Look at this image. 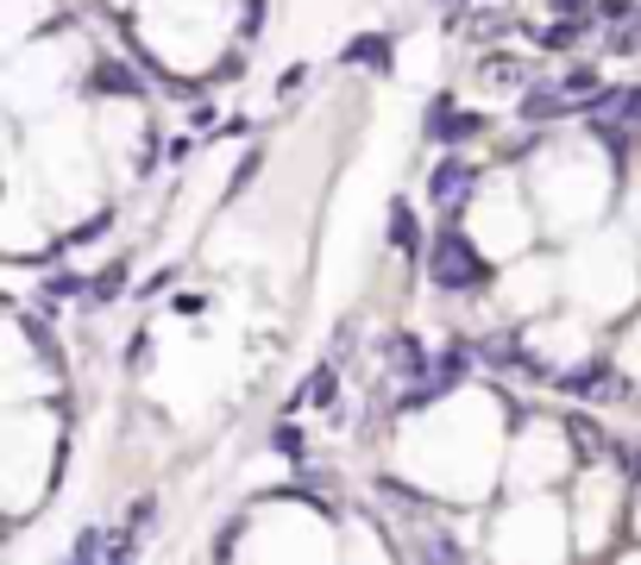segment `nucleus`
<instances>
[{"label":"nucleus","instance_id":"13","mask_svg":"<svg viewBox=\"0 0 641 565\" xmlns=\"http://www.w3.org/2000/svg\"><path fill=\"white\" fill-rule=\"evenodd\" d=\"M497 32H509V20H497V13H478V20H472V32H466V39L490 44V39H497Z\"/></svg>","mask_w":641,"mask_h":565},{"label":"nucleus","instance_id":"21","mask_svg":"<svg viewBox=\"0 0 641 565\" xmlns=\"http://www.w3.org/2000/svg\"><path fill=\"white\" fill-rule=\"evenodd\" d=\"M629 471H635V478H641V452H629Z\"/></svg>","mask_w":641,"mask_h":565},{"label":"nucleus","instance_id":"4","mask_svg":"<svg viewBox=\"0 0 641 565\" xmlns=\"http://www.w3.org/2000/svg\"><path fill=\"white\" fill-rule=\"evenodd\" d=\"M89 88H95V95H145V82H138L120 57H101L95 76H89Z\"/></svg>","mask_w":641,"mask_h":565},{"label":"nucleus","instance_id":"20","mask_svg":"<svg viewBox=\"0 0 641 565\" xmlns=\"http://www.w3.org/2000/svg\"><path fill=\"white\" fill-rule=\"evenodd\" d=\"M554 7H560V13H579V7H585V0H554Z\"/></svg>","mask_w":641,"mask_h":565},{"label":"nucleus","instance_id":"12","mask_svg":"<svg viewBox=\"0 0 641 565\" xmlns=\"http://www.w3.org/2000/svg\"><path fill=\"white\" fill-rule=\"evenodd\" d=\"M598 95V76H591V70H572V76H566V101H591Z\"/></svg>","mask_w":641,"mask_h":565},{"label":"nucleus","instance_id":"15","mask_svg":"<svg viewBox=\"0 0 641 565\" xmlns=\"http://www.w3.org/2000/svg\"><path fill=\"white\" fill-rule=\"evenodd\" d=\"M422 553H427V559H466V546H459V541H427Z\"/></svg>","mask_w":641,"mask_h":565},{"label":"nucleus","instance_id":"6","mask_svg":"<svg viewBox=\"0 0 641 565\" xmlns=\"http://www.w3.org/2000/svg\"><path fill=\"white\" fill-rule=\"evenodd\" d=\"M390 245L396 252H415L422 233H415V215H409V201H390Z\"/></svg>","mask_w":641,"mask_h":565},{"label":"nucleus","instance_id":"11","mask_svg":"<svg viewBox=\"0 0 641 565\" xmlns=\"http://www.w3.org/2000/svg\"><path fill=\"white\" fill-rule=\"evenodd\" d=\"M107 559V553H114V541H101V527H82V541H76V559Z\"/></svg>","mask_w":641,"mask_h":565},{"label":"nucleus","instance_id":"14","mask_svg":"<svg viewBox=\"0 0 641 565\" xmlns=\"http://www.w3.org/2000/svg\"><path fill=\"white\" fill-rule=\"evenodd\" d=\"M120 283H126V264H114V271L101 276V283H95V295H101V302H114V295H120Z\"/></svg>","mask_w":641,"mask_h":565},{"label":"nucleus","instance_id":"7","mask_svg":"<svg viewBox=\"0 0 641 565\" xmlns=\"http://www.w3.org/2000/svg\"><path fill=\"white\" fill-rule=\"evenodd\" d=\"M347 63H365V70H384V39H359V44H347Z\"/></svg>","mask_w":641,"mask_h":565},{"label":"nucleus","instance_id":"8","mask_svg":"<svg viewBox=\"0 0 641 565\" xmlns=\"http://www.w3.org/2000/svg\"><path fill=\"white\" fill-rule=\"evenodd\" d=\"M535 39H541L547 51H566V44L579 39V20H554V25H547V32H535Z\"/></svg>","mask_w":641,"mask_h":565},{"label":"nucleus","instance_id":"5","mask_svg":"<svg viewBox=\"0 0 641 565\" xmlns=\"http://www.w3.org/2000/svg\"><path fill=\"white\" fill-rule=\"evenodd\" d=\"M478 76H485V88H497V95H504V88H523V82L535 76V63H523V57H485V70H478Z\"/></svg>","mask_w":641,"mask_h":565},{"label":"nucleus","instance_id":"3","mask_svg":"<svg viewBox=\"0 0 641 565\" xmlns=\"http://www.w3.org/2000/svg\"><path fill=\"white\" fill-rule=\"evenodd\" d=\"M427 133L441 138V145H466V138L485 133V119L466 114V107H453V101H441V107H434V119H427Z\"/></svg>","mask_w":641,"mask_h":565},{"label":"nucleus","instance_id":"10","mask_svg":"<svg viewBox=\"0 0 641 565\" xmlns=\"http://www.w3.org/2000/svg\"><path fill=\"white\" fill-rule=\"evenodd\" d=\"M523 114H528V119H547V114H566V95H528V101H523Z\"/></svg>","mask_w":641,"mask_h":565},{"label":"nucleus","instance_id":"19","mask_svg":"<svg viewBox=\"0 0 641 565\" xmlns=\"http://www.w3.org/2000/svg\"><path fill=\"white\" fill-rule=\"evenodd\" d=\"M258 20H265V0H246V39L258 32Z\"/></svg>","mask_w":641,"mask_h":565},{"label":"nucleus","instance_id":"17","mask_svg":"<svg viewBox=\"0 0 641 565\" xmlns=\"http://www.w3.org/2000/svg\"><path fill=\"white\" fill-rule=\"evenodd\" d=\"M309 396H314V402H333V365L321 370V377H314V390H309Z\"/></svg>","mask_w":641,"mask_h":565},{"label":"nucleus","instance_id":"2","mask_svg":"<svg viewBox=\"0 0 641 565\" xmlns=\"http://www.w3.org/2000/svg\"><path fill=\"white\" fill-rule=\"evenodd\" d=\"M472 182H478V176H472V164H459V157H447V164H441V170H434V182H427V196L441 201V208H466L472 201Z\"/></svg>","mask_w":641,"mask_h":565},{"label":"nucleus","instance_id":"9","mask_svg":"<svg viewBox=\"0 0 641 565\" xmlns=\"http://www.w3.org/2000/svg\"><path fill=\"white\" fill-rule=\"evenodd\" d=\"M390 365L409 370V377H422V352H415V339H396V346H390Z\"/></svg>","mask_w":641,"mask_h":565},{"label":"nucleus","instance_id":"16","mask_svg":"<svg viewBox=\"0 0 641 565\" xmlns=\"http://www.w3.org/2000/svg\"><path fill=\"white\" fill-rule=\"evenodd\" d=\"M635 44H641V20H629L617 39H610V51H635Z\"/></svg>","mask_w":641,"mask_h":565},{"label":"nucleus","instance_id":"18","mask_svg":"<svg viewBox=\"0 0 641 565\" xmlns=\"http://www.w3.org/2000/svg\"><path fill=\"white\" fill-rule=\"evenodd\" d=\"M302 82H309V70H302V63H296V70H283V82H277V88H283V95H296V88H302Z\"/></svg>","mask_w":641,"mask_h":565},{"label":"nucleus","instance_id":"1","mask_svg":"<svg viewBox=\"0 0 641 565\" xmlns=\"http://www.w3.org/2000/svg\"><path fill=\"white\" fill-rule=\"evenodd\" d=\"M427 271H434V283L441 290H485V258L472 252L466 233H441L434 239V252H427Z\"/></svg>","mask_w":641,"mask_h":565}]
</instances>
